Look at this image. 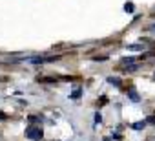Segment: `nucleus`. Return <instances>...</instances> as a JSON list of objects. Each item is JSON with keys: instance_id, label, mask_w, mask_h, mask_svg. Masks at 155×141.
Instances as JSON below:
<instances>
[{"instance_id": "1", "label": "nucleus", "mask_w": 155, "mask_h": 141, "mask_svg": "<svg viewBox=\"0 0 155 141\" xmlns=\"http://www.w3.org/2000/svg\"><path fill=\"white\" fill-rule=\"evenodd\" d=\"M26 136L29 139H40L42 138V130H40V127H29L26 130Z\"/></svg>"}, {"instance_id": "2", "label": "nucleus", "mask_w": 155, "mask_h": 141, "mask_svg": "<svg viewBox=\"0 0 155 141\" xmlns=\"http://www.w3.org/2000/svg\"><path fill=\"white\" fill-rule=\"evenodd\" d=\"M128 97L132 99L133 103H139V94L135 92V90H130V92H128Z\"/></svg>"}, {"instance_id": "3", "label": "nucleus", "mask_w": 155, "mask_h": 141, "mask_svg": "<svg viewBox=\"0 0 155 141\" xmlns=\"http://www.w3.org/2000/svg\"><path fill=\"white\" fill-rule=\"evenodd\" d=\"M108 83H109V84H115V86H121L122 81L119 79V77H108Z\"/></svg>"}, {"instance_id": "4", "label": "nucleus", "mask_w": 155, "mask_h": 141, "mask_svg": "<svg viewBox=\"0 0 155 141\" xmlns=\"http://www.w3.org/2000/svg\"><path fill=\"white\" fill-rule=\"evenodd\" d=\"M128 48L133 49V52H141V49H144V46H141V44H130Z\"/></svg>"}, {"instance_id": "5", "label": "nucleus", "mask_w": 155, "mask_h": 141, "mask_svg": "<svg viewBox=\"0 0 155 141\" xmlns=\"http://www.w3.org/2000/svg\"><path fill=\"white\" fill-rule=\"evenodd\" d=\"M144 125H146V123H144V121H139V123H133L132 127H133L135 130H142V128H144Z\"/></svg>"}, {"instance_id": "6", "label": "nucleus", "mask_w": 155, "mask_h": 141, "mask_svg": "<svg viewBox=\"0 0 155 141\" xmlns=\"http://www.w3.org/2000/svg\"><path fill=\"white\" fill-rule=\"evenodd\" d=\"M133 9H135V7H133V4H132V2H128L126 6H124V11H128V13H132Z\"/></svg>"}, {"instance_id": "7", "label": "nucleus", "mask_w": 155, "mask_h": 141, "mask_svg": "<svg viewBox=\"0 0 155 141\" xmlns=\"http://www.w3.org/2000/svg\"><path fill=\"white\" fill-rule=\"evenodd\" d=\"M133 60H135L133 57H126V59H122V64H124V66H126V64H132Z\"/></svg>"}, {"instance_id": "8", "label": "nucleus", "mask_w": 155, "mask_h": 141, "mask_svg": "<svg viewBox=\"0 0 155 141\" xmlns=\"http://www.w3.org/2000/svg\"><path fill=\"white\" fill-rule=\"evenodd\" d=\"M95 121H97V123H101V121H102V115H101V114H95Z\"/></svg>"}, {"instance_id": "9", "label": "nucleus", "mask_w": 155, "mask_h": 141, "mask_svg": "<svg viewBox=\"0 0 155 141\" xmlns=\"http://www.w3.org/2000/svg\"><path fill=\"white\" fill-rule=\"evenodd\" d=\"M71 95H73V97H79V95H81V90H75Z\"/></svg>"}, {"instance_id": "10", "label": "nucleus", "mask_w": 155, "mask_h": 141, "mask_svg": "<svg viewBox=\"0 0 155 141\" xmlns=\"http://www.w3.org/2000/svg\"><path fill=\"white\" fill-rule=\"evenodd\" d=\"M148 123H155V115H150V117H148Z\"/></svg>"}, {"instance_id": "11", "label": "nucleus", "mask_w": 155, "mask_h": 141, "mask_svg": "<svg viewBox=\"0 0 155 141\" xmlns=\"http://www.w3.org/2000/svg\"><path fill=\"white\" fill-rule=\"evenodd\" d=\"M0 119H7V115L4 114V112H0Z\"/></svg>"}, {"instance_id": "12", "label": "nucleus", "mask_w": 155, "mask_h": 141, "mask_svg": "<svg viewBox=\"0 0 155 141\" xmlns=\"http://www.w3.org/2000/svg\"><path fill=\"white\" fill-rule=\"evenodd\" d=\"M150 29H153V31H155V24H153V26H152V28H150Z\"/></svg>"}, {"instance_id": "13", "label": "nucleus", "mask_w": 155, "mask_h": 141, "mask_svg": "<svg viewBox=\"0 0 155 141\" xmlns=\"http://www.w3.org/2000/svg\"><path fill=\"white\" fill-rule=\"evenodd\" d=\"M104 141H111V139H109V138H106V139H104Z\"/></svg>"}]
</instances>
